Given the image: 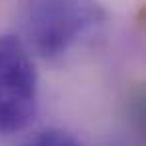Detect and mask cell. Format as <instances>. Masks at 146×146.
I'll return each instance as SVG.
<instances>
[{"instance_id":"6da1fadb","label":"cell","mask_w":146,"mask_h":146,"mask_svg":"<svg viewBox=\"0 0 146 146\" xmlns=\"http://www.w3.org/2000/svg\"><path fill=\"white\" fill-rule=\"evenodd\" d=\"M104 20L100 0H26L22 44L40 58H60Z\"/></svg>"},{"instance_id":"7a4b0ae2","label":"cell","mask_w":146,"mask_h":146,"mask_svg":"<svg viewBox=\"0 0 146 146\" xmlns=\"http://www.w3.org/2000/svg\"><path fill=\"white\" fill-rule=\"evenodd\" d=\"M38 112V76L20 38L0 36V136L28 128Z\"/></svg>"},{"instance_id":"3957f363","label":"cell","mask_w":146,"mask_h":146,"mask_svg":"<svg viewBox=\"0 0 146 146\" xmlns=\"http://www.w3.org/2000/svg\"><path fill=\"white\" fill-rule=\"evenodd\" d=\"M20 146H82V142L76 136H72L70 132L50 128V130H42V132L30 136Z\"/></svg>"}]
</instances>
